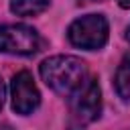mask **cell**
<instances>
[{"instance_id": "obj_1", "label": "cell", "mask_w": 130, "mask_h": 130, "mask_svg": "<svg viewBox=\"0 0 130 130\" xmlns=\"http://www.w3.org/2000/svg\"><path fill=\"white\" fill-rule=\"evenodd\" d=\"M41 77L55 93L71 98L87 81V67L79 57L55 55L41 63Z\"/></svg>"}, {"instance_id": "obj_2", "label": "cell", "mask_w": 130, "mask_h": 130, "mask_svg": "<svg viewBox=\"0 0 130 130\" xmlns=\"http://www.w3.org/2000/svg\"><path fill=\"white\" fill-rule=\"evenodd\" d=\"M102 112V95L95 79H87L69 98V130H85Z\"/></svg>"}, {"instance_id": "obj_3", "label": "cell", "mask_w": 130, "mask_h": 130, "mask_svg": "<svg viewBox=\"0 0 130 130\" xmlns=\"http://www.w3.org/2000/svg\"><path fill=\"white\" fill-rule=\"evenodd\" d=\"M108 20L104 14H85L73 20L67 28V39L73 47L98 51L108 43Z\"/></svg>"}, {"instance_id": "obj_4", "label": "cell", "mask_w": 130, "mask_h": 130, "mask_svg": "<svg viewBox=\"0 0 130 130\" xmlns=\"http://www.w3.org/2000/svg\"><path fill=\"white\" fill-rule=\"evenodd\" d=\"M41 35L28 24H2L0 26V53L35 55L41 49Z\"/></svg>"}, {"instance_id": "obj_5", "label": "cell", "mask_w": 130, "mask_h": 130, "mask_svg": "<svg viewBox=\"0 0 130 130\" xmlns=\"http://www.w3.org/2000/svg\"><path fill=\"white\" fill-rule=\"evenodd\" d=\"M10 93H12V110L16 114L28 116L41 104V93H39V89L35 85V79L28 71H18L12 77Z\"/></svg>"}, {"instance_id": "obj_6", "label": "cell", "mask_w": 130, "mask_h": 130, "mask_svg": "<svg viewBox=\"0 0 130 130\" xmlns=\"http://www.w3.org/2000/svg\"><path fill=\"white\" fill-rule=\"evenodd\" d=\"M51 0H10V10L16 16H35L49 8Z\"/></svg>"}, {"instance_id": "obj_7", "label": "cell", "mask_w": 130, "mask_h": 130, "mask_svg": "<svg viewBox=\"0 0 130 130\" xmlns=\"http://www.w3.org/2000/svg\"><path fill=\"white\" fill-rule=\"evenodd\" d=\"M114 85H116V91H118V95L122 100H130V53L118 65L116 77H114Z\"/></svg>"}, {"instance_id": "obj_8", "label": "cell", "mask_w": 130, "mask_h": 130, "mask_svg": "<svg viewBox=\"0 0 130 130\" xmlns=\"http://www.w3.org/2000/svg\"><path fill=\"white\" fill-rule=\"evenodd\" d=\"M4 98H6V87H4V81L0 77V108L4 106Z\"/></svg>"}, {"instance_id": "obj_9", "label": "cell", "mask_w": 130, "mask_h": 130, "mask_svg": "<svg viewBox=\"0 0 130 130\" xmlns=\"http://www.w3.org/2000/svg\"><path fill=\"white\" fill-rule=\"evenodd\" d=\"M118 4H120L122 8H130V0H118Z\"/></svg>"}, {"instance_id": "obj_10", "label": "cell", "mask_w": 130, "mask_h": 130, "mask_svg": "<svg viewBox=\"0 0 130 130\" xmlns=\"http://www.w3.org/2000/svg\"><path fill=\"white\" fill-rule=\"evenodd\" d=\"M126 39L130 41V24H128V28H126Z\"/></svg>"}, {"instance_id": "obj_11", "label": "cell", "mask_w": 130, "mask_h": 130, "mask_svg": "<svg viewBox=\"0 0 130 130\" xmlns=\"http://www.w3.org/2000/svg\"><path fill=\"white\" fill-rule=\"evenodd\" d=\"M95 2H100V0H95Z\"/></svg>"}]
</instances>
